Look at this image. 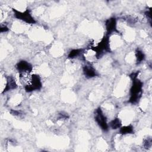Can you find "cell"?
Segmentation results:
<instances>
[{
	"label": "cell",
	"mask_w": 152,
	"mask_h": 152,
	"mask_svg": "<svg viewBox=\"0 0 152 152\" xmlns=\"http://www.w3.org/2000/svg\"><path fill=\"white\" fill-rule=\"evenodd\" d=\"M139 72L138 71L132 72L129 75L132 80V84L129 90V97L128 102L132 104L138 103L142 94L143 83L138 78Z\"/></svg>",
	"instance_id": "1"
},
{
	"label": "cell",
	"mask_w": 152,
	"mask_h": 152,
	"mask_svg": "<svg viewBox=\"0 0 152 152\" xmlns=\"http://www.w3.org/2000/svg\"><path fill=\"white\" fill-rule=\"evenodd\" d=\"M91 49L95 52L97 59L101 58L105 53L111 52L109 36L106 34L104 36L96 46H91Z\"/></svg>",
	"instance_id": "2"
},
{
	"label": "cell",
	"mask_w": 152,
	"mask_h": 152,
	"mask_svg": "<svg viewBox=\"0 0 152 152\" xmlns=\"http://www.w3.org/2000/svg\"><path fill=\"white\" fill-rule=\"evenodd\" d=\"M12 11L14 14V17L17 20H21L23 22L30 24H34L37 23L28 8H26L24 11H20L15 8H12Z\"/></svg>",
	"instance_id": "3"
},
{
	"label": "cell",
	"mask_w": 152,
	"mask_h": 152,
	"mask_svg": "<svg viewBox=\"0 0 152 152\" xmlns=\"http://www.w3.org/2000/svg\"><path fill=\"white\" fill-rule=\"evenodd\" d=\"M94 118L95 122L102 130L104 132L108 131L109 127V124L107 123V117L100 107H97L95 110Z\"/></svg>",
	"instance_id": "4"
},
{
	"label": "cell",
	"mask_w": 152,
	"mask_h": 152,
	"mask_svg": "<svg viewBox=\"0 0 152 152\" xmlns=\"http://www.w3.org/2000/svg\"><path fill=\"white\" fill-rule=\"evenodd\" d=\"M42 87L40 77L36 74L31 75L29 82L24 86V90L27 93H31L36 90H40Z\"/></svg>",
	"instance_id": "5"
},
{
	"label": "cell",
	"mask_w": 152,
	"mask_h": 152,
	"mask_svg": "<svg viewBox=\"0 0 152 152\" xmlns=\"http://www.w3.org/2000/svg\"><path fill=\"white\" fill-rule=\"evenodd\" d=\"M106 30V35L110 36L113 33H119V31L117 29V20L116 17H112L107 19L104 23Z\"/></svg>",
	"instance_id": "6"
},
{
	"label": "cell",
	"mask_w": 152,
	"mask_h": 152,
	"mask_svg": "<svg viewBox=\"0 0 152 152\" xmlns=\"http://www.w3.org/2000/svg\"><path fill=\"white\" fill-rule=\"evenodd\" d=\"M15 68L17 71L20 73L30 74L33 71L32 65L26 60H21L15 65Z\"/></svg>",
	"instance_id": "7"
},
{
	"label": "cell",
	"mask_w": 152,
	"mask_h": 152,
	"mask_svg": "<svg viewBox=\"0 0 152 152\" xmlns=\"http://www.w3.org/2000/svg\"><path fill=\"white\" fill-rule=\"evenodd\" d=\"M83 72L87 79L93 78L99 75L96 68L91 63H87L83 66Z\"/></svg>",
	"instance_id": "8"
},
{
	"label": "cell",
	"mask_w": 152,
	"mask_h": 152,
	"mask_svg": "<svg viewBox=\"0 0 152 152\" xmlns=\"http://www.w3.org/2000/svg\"><path fill=\"white\" fill-rule=\"evenodd\" d=\"M17 84L14 77L12 75H8L6 77L5 86L2 91V94L7 93L8 91L15 90L17 88Z\"/></svg>",
	"instance_id": "9"
},
{
	"label": "cell",
	"mask_w": 152,
	"mask_h": 152,
	"mask_svg": "<svg viewBox=\"0 0 152 152\" xmlns=\"http://www.w3.org/2000/svg\"><path fill=\"white\" fill-rule=\"evenodd\" d=\"M84 53V49H83V48L72 49L69 52L67 56H68V58L72 59L76 58H78L79 56H83Z\"/></svg>",
	"instance_id": "10"
},
{
	"label": "cell",
	"mask_w": 152,
	"mask_h": 152,
	"mask_svg": "<svg viewBox=\"0 0 152 152\" xmlns=\"http://www.w3.org/2000/svg\"><path fill=\"white\" fill-rule=\"evenodd\" d=\"M119 133L121 135L134 134V128L131 124L125 126H121L119 129Z\"/></svg>",
	"instance_id": "11"
},
{
	"label": "cell",
	"mask_w": 152,
	"mask_h": 152,
	"mask_svg": "<svg viewBox=\"0 0 152 152\" xmlns=\"http://www.w3.org/2000/svg\"><path fill=\"white\" fill-rule=\"evenodd\" d=\"M135 58H136V64L137 65L140 64L145 59V55L144 52L140 49H137L135 50Z\"/></svg>",
	"instance_id": "12"
},
{
	"label": "cell",
	"mask_w": 152,
	"mask_h": 152,
	"mask_svg": "<svg viewBox=\"0 0 152 152\" xmlns=\"http://www.w3.org/2000/svg\"><path fill=\"white\" fill-rule=\"evenodd\" d=\"M122 126V122L119 118L115 117L109 123V127L112 129H118Z\"/></svg>",
	"instance_id": "13"
},
{
	"label": "cell",
	"mask_w": 152,
	"mask_h": 152,
	"mask_svg": "<svg viewBox=\"0 0 152 152\" xmlns=\"http://www.w3.org/2000/svg\"><path fill=\"white\" fill-rule=\"evenodd\" d=\"M151 146V139L150 138L145 139L143 141V147L144 148L147 149Z\"/></svg>",
	"instance_id": "14"
},
{
	"label": "cell",
	"mask_w": 152,
	"mask_h": 152,
	"mask_svg": "<svg viewBox=\"0 0 152 152\" xmlns=\"http://www.w3.org/2000/svg\"><path fill=\"white\" fill-rule=\"evenodd\" d=\"M10 113L15 116H20L23 115V112L21 110H14V109H11L10 110Z\"/></svg>",
	"instance_id": "15"
},
{
	"label": "cell",
	"mask_w": 152,
	"mask_h": 152,
	"mask_svg": "<svg viewBox=\"0 0 152 152\" xmlns=\"http://www.w3.org/2000/svg\"><path fill=\"white\" fill-rule=\"evenodd\" d=\"M58 118L59 119H67L68 118H69V116L66 113L61 112L58 113Z\"/></svg>",
	"instance_id": "16"
},
{
	"label": "cell",
	"mask_w": 152,
	"mask_h": 152,
	"mask_svg": "<svg viewBox=\"0 0 152 152\" xmlns=\"http://www.w3.org/2000/svg\"><path fill=\"white\" fill-rule=\"evenodd\" d=\"M144 14L145 15V17H147V18H148L150 21V23L151 24V8L148 10H146L144 12Z\"/></svg>",
	"instance_id": "17"
},
{
	"label": "cell",
	"mask_w": 152,
	"mask_h": 152,
	"mask_svg": "<svg viewBox=\"0 0 152 152\" xmlns=\"http://www.w3.org/2000/svg\"><path fill=\"white\" fill-rule=\"evenodd\" d=\"M9 30V28L6 25H1L0 27V32L1 33H4L7 32Z\"/></svg>",
	"instance_id": "18"
}]
</instances>
